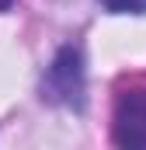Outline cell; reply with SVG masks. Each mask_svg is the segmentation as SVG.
<instances>
[{"label":"cell","instance_id":"1","mask_svg":"<svg viewBox=\"0 0 146 150\" xmlns=\"http://www.w3.org/2000/svg\"><path fill=\"white\" fill-rule=\"evenodd\" d=\"M42 98L70 105V108L84 105V59H80V49H73V45L59 49V56L52 59L49 74L42 80Z\"/></svg>","mask_w":146,"mask_h":150},{"label":"cell","instance_id":"2","mask_svg":"<svg viewBox=\"0 0 146 150\" xmlns=\"http://www.w3.org/2000/svg\"><path fill=\"white\" fill-rule=\"evenodd\" d=\"M111 136L118 150H146V91H125L115 105Z\"/></svg>","mask_w":146,"mask_h":150},{"label":"cell","instance_id":"3","mask_svg":"<svg viewBox=\"0 0 146 150\" xmlns=\"http://www.w3.org/2000/svg\"><path fill=\"white\" fill-rule=\"evenodd\" d=\"M111 14H146V0H101Z\"/></svg>","mask_w":146,"mask_h":150},{"label":"cell","instance_id":"4","mask_svg":"<svg viewBox=\"0 0 146 150\" xmlns=\"http://www.w3.org/2000/svg\"><path fill=\"white\" fill-rule=\"evenodd\" d=\"M11 4H14V0H0V11H7V7H11Z\"/></svg>","mask_w":146,"mask_h":150}]
</instances>
